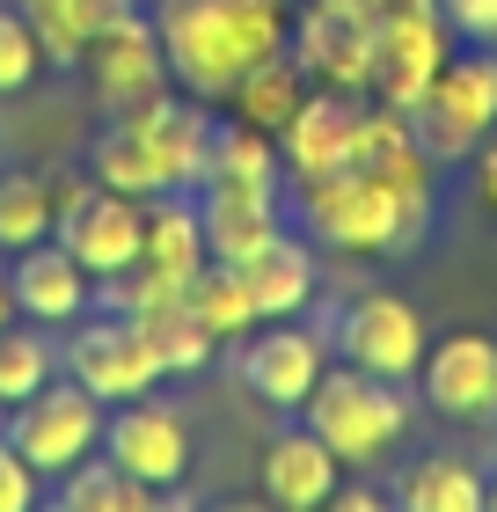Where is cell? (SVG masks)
Returning a JSON list of instances; mask_svg holds the SVG:
<instances>
[{"instance_id": "obj_14", "label": "cell", "mask_w": 497, "mask_h": 512, "mask_svg": "<svg viewBox=\"0 0 497 512\" xmlns=\"http://www.w3.org/2000/svg\"><path fill=\"white\" fill-rule=\"evenodd\" d=\"M424 403H432L439 417H461V425H483V417H497V337L483 330H454L439 344H424Z\"/></svg>"}, {"instance_id": "obj_37", "label": "cell", "mask_w": 497, "mask_h": 512, "mask_svg": "<svg viewBox=\"0 0 497 512\" xmlns=\"http://www.w3.org/2000/svg\"><path fill=\"white\" fill-rule=\"evenodd\" d=\"M15 322V300H8V271H0V330Z\"/></svg>"}, {"instance_id": "obj_26", "label": "cell", "mask_w": 497, "mask_h": 512, "mask_svg": "<svg viewBox=\"0 0 497 512\" xmlns=\"http://www.w3.org/2000/svg\"><path fill=\"white\" fill-rule=\"evenodd\" d=\"M52 498H59V512H147V505H161V491L125 476L110 454H88L81 469H66L52 483Z\"/></svg>"}, {"instance_id": "obj_23", "label": "cell", "mask_w": 497, "mask_h": 512, "mask_svg": "<svg viewBox=\"0 0 497 512\" xmlns=\"http://www.w3.org/2000/svg\"><path fill=\"white\" fill-rule=\"evenodd\" d=\"M278 176H286L278 132H256V125H242V118L212 125V154H205V176H198V183H227V191H271V198H278Z\"/></svg>"}, {"instance_id": "obj_18", "label": "cell", "mask_w": 497, "mask_h": 512, "mask_svg": "<svg viewBox=\"0 0 497 512\" xmlns=\"http://www.w3.org/2000/svg\"><path fill=\"white\" fill-rule=\"evenodd\" d=\"M234 271H242V286H249L256 322H286V315H300L307 300H315V249L300 235H286V227H278L264 249H249Z\"/></svg>"}, {"instance_id": "obj_10", "label": "cell", "mask_w": 497, "mask_h": 512, "mask_svg": "<svg viewBox=\"0 0 497 512\" xmlns=\"http://www.w3.org/2000/svg\"><path fill=\"white\" fill-rule=\"evenodd\" d=\"M81 74L88 88H96V103L110 110H139V103H154V96H169V52H161V30H154V15H125V22H110V30L81 52Z\"/></svg>"}, {"instance_id": "obj_22", "label": "cell", "mask_w": 497, "mask_h": 512, "mask_svg": "<svg viewBox=\"0 0 497 512\" xmlns=\"http://www.w3.org/2000/svg\"><path fill=\"white\" fill-rule=\"evenodd\" d=\"M30 15V30L44 44V66H81V52L96 44L110 22H125L139 0H15Z\"/></svg>"}, {"instance_id": "obj_9", "label": "cell", "mask_w": 497, "mask_h": 512, "mask_svg": "<svg viewBox=\"0 0 497 512\" xmlns=\"http://www.w3.org/2000/svg\"><path fill=\"white\" fill-rule=\"evenodd\" d=\"M373 22H381V0H315L300 15V74L322 81V88H373Z\"/></svg>"}, {"instance_id": "obj_13", "label": "cell", "mask_w": 497, "mask_h": 512, "mask_svg": "<svg viewBox=\"0 0 497 512\" xmlns=\"http://www.w3.org/2000/svg\"><path fill=\"white\" fill-rule=\"evenodd\" d=\"M52 235L81 256L88 278H117L139 264V249H147V198H125V191H88L81 205H66Z\"/></svg>"}, {"instance_id": "obj_15", "label": "cell", "mask_w": 497, "mask_h": 512, "mask_svg": "<svg viewBox=\"0 0 497 512\" xmlns=\"http://www.w3.org/2000/svg\"><path fill=\"white\" fill-rule=\"evenodd\" d=\"M359 118H366V103L351 96V88H307L293 125L278 132L286 176L307 183V176H329V169H344V161H359Z\"/></svg>"}, {"instance_id": "obj_27", "label": "cell", "mask_w": 497, "mask_h": 512, "mask_svg": "<svg viewBox=\"0 0 497 512\" xmlns=\"http://www.w3.org/2000/svg\"><path fill=\"white\" fill-rule=\"evenodd\" d=\"M52 374H59V352H52V337H44V322H8V330H0V410L30 403Z\"/></svg>"}, {"instance_id": "obj_35", "label": "cell", "mask_w": 497, "mask_h": 512, "mask_svg": "<svg viewBox=\"0 0 497 512\" xmlns=\"http://www.w3.org/2000/svg\"><path fill=\"white\" fill-rule=\"evenodd\" d=\"M468 161H476V198L497 213V132H490V139H483V147L468 154Z\"/></svg>"}, {"instance_id": "obj_24", "label": "cell", "mask_w": 497, "mask_h": 512, "mask_svg": "<svg viewBox=\"0 0 497 512\" xmlns=\"http://www.w3.org/2000/svg\"><path fill=\"white\" fill-rule=\"evenodd\" d=\"M300 96H307L300 59H293V52H271V59H256L249 74L227 88V110H234L242 125H256V132H286L293 110H300Z\"/></svg>"}, {"instance_id": "obj_12", "label": "cell", "mask_w": 497, "mask_h": 512, "mask_svg": "<svg viewBox=\"0 0 497 512\" xmlns=\"http://www.w3.org/2000/svg\"><path fill=\"white\" fill-rule=\"evenodd\" d=\"M322 366H329L322 337L300 330L293 315H286V322H256V330L242 337V388H249L264 410H286V417H293L307 395H315Z\"/></svg>"}, {"instance_id": "obj_25", "label": "cell", "mask_w": 497, "mask_h": 512, "mask_svg": "<svg viewBox=\"0 0 497 512\" xmlns=\"http://www.w3.org/2000/svg\"><path fill=\"white\" fill-rule=\"evenodd\" d=\"M395 498L410 512H483L490 476L476 461H461V454H424V461H410V469L395 476Z\"/></svg>"}, {"instance_id": "obj_30", "label": "cell", "mask_w": 497, "mask_h": 512, "mask_svg": "<svg viewBox=\"0 0 497 512\" xmlns=\"http://www.w3.org/2000/svg\"><path fill=\"white\" fill-rule=\"evenodd\" d=\"M139 322H147V337H154V352H161L169 374H198V366L220 352V337H212L183 300H176V308H161V315H139Z\"/></svg>"}, {"instance_id": "obj_31", "label": "cell", "mask_w": 497, "mask_h": 512, "mask_svg": "<svg viewBox=\"0 0 497 512\" xmlns=\"http://www.w3.org/2000/svg\"><path fill=\"white\" fill-rule=\"evenodd\" d=\"M96 286H103V308H117V315H161V308H176V300H183V286H176V278H161L154 264H132L117 278H96Z\"/></svg>"}, {"instance_id": "obj_5", "label": "cell", "mask_w": 497, "mask_h": 512, "mask_svg": "<svg viewBox=\"0 0 497 512\" xmlns=\"http://www.w3.org/2000/svg\"><path fill=\"white\" fill-rule=\"evenodd\" d=\"M103 395H88L74 374H52L30 403H15L8 410V439H15V454L30 461V469L44 476V483H59L66 469H81L88 454L103 447Z\"/></svg>"}, {"instance_id": "obj_33", "label": "cell", "mask_w": 497, "mask_h": 512, "mask_svg": "<svg viewBox=\"0 0 497 512\" xmlns=\"http://www.w3.org/2000/svg\"><path fill=\"white\" fill-rule=\"evenodd\" d=\"M37 498H44V476L15 454V439L0 432V512H30Z\"/></svg>"}, {"instance_id": "obj_38", "label": "cell", "mask_w": 497, "mask_h": 512, "mask_svg": "<svg viewBox=\"0 0 497 512\" xmlns=\"http://www.w3.org/2000/svg\"><path fill=\"white\" fill-rule=\"evenodd\" d=\"M483 505H490V512H497V476H490V498H483Z\"/></svg>"}, {"instance_id": "obj_4", "label": "cell", "mask_w": 497, "mask_h": 512, "mask_svg": "<svg viewBox=\"0 0 497 512\" xmlns=\"http://www.w3.org/2000/svg\"><path fill=\"white\" fill-rule=\"evenodd\" d=\"M417 147L432 161H468L497 132V52L476 44V52H446L439 81L424 88V103L410 110Z\"/></svg>"}, {"instance_id": "obj_7", "label": "cell", "mask_w": 497, "mask_h": 512, "mask_svg": "<svg viewBox=\"0 0 497 512\" xmlns=\"http://www.w3.org/2000/svg\"><path fill=\"white\" fill-rule=\"evenodd\" d=\"M446 66V22L432 0H395L373 22V96L395 110H417L424 88L439 81Z\"/></svg>"}, {"instance_id": "obj_32", "label": "cell", "mask_w": 497, "mask_h": 512, "mask_svg": "<svg viewBox=\"0 0 497 512\" xmlns=\"http://www.w3.org/2000/svg\"><path fill=\"white\" fill-rule=\"evenodd\" d=\"M44 74V44L30 30V15L22 8H0V96H22Z\"/></svg>"}, {"instance_id": "obj_11", "label": "cell", "mask_w": 497, "mask_h": 512, "mask_svg": "<svg viewBox=\"0 0 497 512\" xmlns=\"http://www.w3.org/2000/svg\"><path fill=\"white\" fill-rule=\"evenodd\" d=\"M337 352L381 381H410L424 366V315L402 293H359L337 315Z\"/></svg>"}, {"instance_id": "obj_2", "label": "cell", "mask_w": 497, "mask_h": 512, "mask_svg": "<svg viewBox=\"0 0 497 512\" xmlns=\"http://www.w3.org/2000/svg\"><path fill=\"white\" fill-rule=\"evenodd\" d=\"M300 220L307 235L351 256H381V249H410L424 227H432V161L417 169H366V161H344L329 176L300 183Z\"/></svg>"}, {"instance_id": "obj_34", "label": "cell", "mask_w": 497, "mask_h": 512, "mask_svg": "<svg viewBox=\"0 0 497 512\" xmlns=\"http://www.w3.org/2000/svg\"><path fill=\"white\" fill-rule=\"evenodd\" d=\"M439 22H446V37H461V44H497V0H432Z\"/></svg>"}, {"instance_id": "obj_20", "label": "cell", "mask_w": 497, "mask_h": 512, "mask_svg": "<svg viewBox=\"0 0 497 512\" xmlns=\"http://www.w3.org/2000/svg\"><path fill=\"white\" fill-rule=\"evenodd\" d=\"M198 220L212 264H242L249 249L278 235V198L271 191H227V183H198Z\"/></svg>"}, {"instance_id": "obj_3", "label": "cell", "mask_w": 497, "mask_h": 512, "mask_svg": "<svg viewBox=\"0 0 497 512\" xmlns=\"http://www.w3.org/2000/svg\"><path fill=\"white\" fill-rule=\"evenodd\" d=\"M300 425L322 439L344 469H373V461L395 454V439L410 432V403H402V381H381L366 366H322L315 395L300 403Z\"/></svg>"}, {"instance_id": "obj_36", "label": "cell", "mask_w": 497, "mask_h": 512, "mask_svg": "<svg viewBox=\"0 0 497 512\" xmlns=\"http://www.w3.org/2000/svg\"><path fill=\"white\" fill-rule=\"evenodd\" d=\"M337 505L344 512H381V491H344V483H337Z\"/></svg>"}, {"instance_id": "obj_29", "label": "cell", "mask_w": 497, "mask_h": 512, "mask_svg": "<svg viewBox=\"0 0 497 512\" xmlns=\"http://www.w3.org/2000/svg\"><path fill=\"white\" fill-rule=\"evenodd\" d=\"M183 308H191L212 337H249L256 330V308H249V286L234 264H205L191 286H183Z\"/></svg>"}, {"instance_id": "obj_28", "label": "cell", "mask_w": 497, "mask_h": 512, "mask_svg": "<svg viewBox=\"0 0 497 512\" xmlns=\"http://www.w3.org/2000/svg\"><path fill=\"white\" fill-rule=\"evenodd\" d=\"M59 227V205H52V176H30V169H8L0 176V249H30Z\"/></svg>"}, {"instance_id": "obj_21", "label": "cell", "mask_w": 497, "mask_h": 512, "mask_svg": "<svg viewBox=\"0 0 497 512\" xmlns=\"http://www.w3.org/2000/svg\"><path fill=\"white\" fill-rule=\"evenodd\" d=\"M139 264H154L161 278H176V286H191V278L212 264L205 220H198V191H161V198H147V249H139Z\"/></svg>"}, {"instance_id": "obj_39", "label": "cell", "mask_w": 497, "mask_h": 512, "mask_svg": "<svg viewBox=\"0 0 497 512\" xmlns=\"http://www.w3.org/2000/svg\"><path fill=\"white\" fill-rule=\"evenodd\" d=\"M278 8H293V0H278Z\"/></svg>"}, {"instance_id": "obj_6", "label": "cell", "mask_w": 497, "mask_h": 512, "mask_svg": "<svg viewBox=\"0 0 497 512\" xmlns=\"http://www.w3.org/2000/svg\"><path fill=\"white\" fill-rule=\"evenodd\" d=\"M66 374H74L88 395H103V410H110V403H132V395H154L169 366H161L147 322L103 308V315H88L81 330L66 337Z\"/></svg>"}, {"instance_id": "obj_19", "label": "cell", "mask_w": 497, "mask_h": 512, "mask_svg": "<svg viewBox=\"0 0 497 512\" xmlns=\"http://www.w3.org/2000/svg\"><path fill=\"white\" fill-rule=\"evenodd\" d=\"M88 176H96L103 191H125V198H161V191H176L169 161H161V147L147 139V125H139L132 110H117V118L96 132V147H88Z\"/></svg>"}, {"instance_id": "obj_1", "label": "cell", "mask_w": 497, "mask_h": 512, "mask_svg": "<svg viewBox=\"0 0 497 512\" xmlns=\"http://www.w3.org/2000/svg\"><path fill=\"white\" fill-rule=\"evenodd\" d=\"M154 30L169 52V81L198 103H227V88L256 59L293 44V22L278 0H161Z\"/></svg>"}, {"instance_id": "obj_8", "label": "cell", "mask_w": 497, "mask_h": 512, "mask_svg": "<svg viewBox=\"0 0 497 512\" xmlns=\"http://www.w3.org/2000/svg\"><path fill=\"white\" fill-rule=\"evenodd\" d=\"M103 454L125 476H139L147 491L169 498L183 476H191V432H183V410L154 403V395H132V403H110L103 417Z\"/></svg>"}, {"instance_id": "obj_16", "label": "cell", "mask_w": 497, "mask_h": 512, "mask_svg": "<svg viewBox=\"0 0 497 512\" xmlns=\"http://www.w3.org/2000/svg\"><path fill=\"white\" fill-rule=\"evenodd\" d=\"M8 300L22 322H44V330H59V322H81L88 300H96V278L81 271V256L66 249L59 235H44L30 249H15V271H8Z\"/></svg>"}, {"instance_id": "obj_17", "label": "cell", "mask_w": 497, "mask_h": 512, "mask_svg": "<svg viewBox=\"0 0 497 512\" xmlns=\"http://www.w3.org/2000/svg\"><path fill=\"white\" fill-rule=\"evenodd\" d=\"M337 483H344V461L329 454L307 425L271 432V447H264V498H271V505H286V512H315V505L337 498Z\"/></svg>"}]
</instances>
